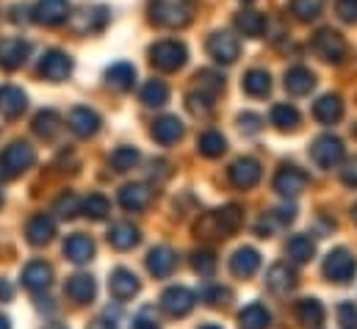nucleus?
I'll return each instance as SVG.
<instances>
[{"instance_id": "bf43d9fd", "label": "nucleus", "mask_w": 357, "mask_h": 329, "mask_svg": "<svg viewBox=\"0 0 357 329\" xmlns=\"http://www.w3.org/2000/svg\"><path fill=\"white\" fill-rule=\"evenodd\" d=\"M0 329H11V324H8V319H6V316H0Z\"/></svg>"}, {"instance_id": "de8ad7c7", "label": "nucleus", "mask_w": 357, "mask_h": 329, "mask_svg": "<svg viewBox=\"0 0 357 329\" xmlns=\"http://www.w3.org/2000/svg\"><path fill=\"white\" fill-rule=\"evenodd\" d=\"M197 81H199V91H205L211 97H216L225 89V78L219 72H211V70H199L197 72Z\"/></svg>"}, {"instance_id": "052dcab7", "label": "nucleus", "mask_w": 357, "mask_h": 329, "mask_svg": "<svg viewBox=\"0 0 357 329\" xmlns=\"http://www.w3.org/2000/svg\"><path fill=\"white\" fill-rule=\"evenodd\" d=\"M45 329H67V327H64V324H47Z\"/></svg>"}, {"instance_id": "5fc2aeb1", "label": "nucleus", "mask_w": 357, "mask_h": 329, "mask_svg": "<svg viewBox=\"0 0 357 329\" xmlns=\"http://www.w3.org/2000/svg\"><path fill=\"white\" fill-rule=\"evenodd\" d=\"M341 180L349 185V188H357V158L347 161L344 169H341Z\"/></svg>"}, {"instance_id": "c03bdc74", "label": "nucleus", "mask_w": 357, "mask_h": 329, "mask_svg": "<svg viewBox=\"0 0 357 329\" xmlns=\"http://www.w3.org/2000/svg\"><path fill=\"white\" fill-rule=\"evenodd\" d=\"M136 164H139V150L136 147H116L111 153V166L116 171H128V169H133Z\"/></svg>"}, {"instance_id": "bb28decb", "label": "nucleus", "mask_w": 357, "mask_h": 329, "mask_svg": "<svg viewBox=\"0 0 357 329\" xmlns=\"http://www.w3.org/2000/svg\"><path fill=\"white\" fill-rule=\"evenodd\" d=\"M105 83L116 91H130L133 83H136V67L128 64V61H116L105 70Z\"/></svg>"}, {"instance_id": "dca6fc26", "label": "nucleus", "mask_w": 357, "mask_h": 329, "mask_svg": "<svg viewBox=\"0 0 357 329\" xmlns=\"http://www.w3.org/2000/svg\"><path fill=\"white\" fill-rule=\"evenodd\" d=\"M227 174H230V183L236 188H252L261 180V164L255 158H238L230 164Z\"/></svg>"}, {"instance_id": "c85d7f7f", "label": "nucleus", "mask_w": 357, "mask_h": 329, "mask_svg": "<svg viewBox=\"0 0 357 329\" xmlns=\"http://www.w3.org/2000/svg\"><path fill=\"white\" fill-rule=\"evenodd\" d=\"M64 293H67L73 302L86 305V302H91V299H94L97 285H94V280H91L89 274H75V277H70V280H67Z\"/></svg>"}, {"instance_id": "6e6552de", "label": "nucleus", "mask_w": 357, "mask_h": 329, "mask_svg": "<svg viewBox=\"0 0 357 329\" xmlns=\"http://www.w3.org/2000/svg\"><path fill=\"white\" fill-rule=\"evenodd\" d=\"M31 56V42L22 39V36H6L0 39V67L6 72H14L20 70Z\"/></svg>"}, {"instance_id": "4c0bfd02", "label": "nucleus", "mask_w": 357, "mask_h": 329, "mask_svg": "<svg viewBox=\"0 0 357 329\" xmlns=\"http://www.w3.org/2000/svg\"><path fill=\"white\" fill-rule=\"evenodd\" d=\"M169 100V86L164 81H147L142 86V102L150 108H161Z\"/></svg>"}, {"instance_id": "ea45409f", "label": "nucleus", "mask_w": 357, "mask_h": 329, "mask_svg": "<svg viewBox=\"0 0 357 329\" xmlns=\"http://www.w3.org/2000/svg\"><path fill=\"white\" fill-rule=\"evenodd\" d=\"M316 254V244L310 236H294L288 241V257L296 260V263H307L310 257Z\"/></svg>"}, {"instance_id": "72a5a7b5", "label": "nucleus", "mask_w": 357, "mask_h": 329, "mask_svg": "<svg viewBox=\"0 0 357 329\" xmlns=\"http://www.w3.org/2000/svg\"><path fill=\"white\" fill-rule=\"evenodd\" d=\"M268 321H271V316L261 302H252L238 313V327L241 329H266Z\"/></svg>"}, {"instance_id": "a19ab883", "label": "nucleus", "mask_w": 357, "mask_h": 329, "mask_svg": "<svg viewBox=\"0 0 357 329\" xmlns=\"http://www.w3.org/2000/svg\"><path fill=\"white\" fill-rule=\"evenodd\" d=\"M321 11H324V0H291V14L299 22H310L321 17Z\"/></svg>"}, {"instance_id": "0e129e2a", "label": "nucleus", "mask_w": 357, "mask_h": 329, "mask_svg": "<svg viewBox=\"0 0 357 329\" xmlns=\"http://www.w3.org/2000/svg\"><path fill=\"white\" fill-rule=\"evenodd\" d=\"M244 3H252V0H244Z\"/></svg>"}, {"instance_id": "1a4fd4ad", "label": "nucleus", "mask_w": 357, "mask_h": 329, "mask_svg": "<svg viewBox=\"0 0 357 329\" xmlns=\"http://www.w3.org/2000/svg\"><path fill=\"white\" fill-rule=\"evenodd\" d=\"M39 75L50 83H61L73 75V59L64 50H47L39 61Z\"/></svg>"}, {"instance_id": "49530a36", "label": "nucleus", "mask_w": 357, "mask_h": 329, "mask_svg": "<svg viewBox=\"0 0 357 329\" xmlns=\"http://www.w3.org/2000/svg\"><path fill=\"white\" fill-rule=\"evenodd\" d=\"M185 105H188V111H191L194 116H205V114H211V108H213V97L205 94V91H191V94L185 97Z\"/></svg>"}, {"instance_id": "f704fd0d", "label": "nucleus", "mask_w": 357, "mask_h": 329, "mask_svg": "<svg viewBox=\"0 0 357 329\" xmlns=\"http://www.w3.org/2000/svg\"><path fill=\"white\" fill-rule=\"evenodd\" d=\"M59 130H61V116H59L53 108H42V111L33 116V133H36V136L53 139Z\"/></svg>"}, {"instance_id": "7ed1b4c3", "label": "nucleus", "mask_w": 357, "mask_h": 329, "mask_svg": "<svg viewBox=\"0 0 357 329\" xmlns=\"http://www.w3.org/2000/svg\"><path fill=\"white\" fill-rule=\"evenodd\" d=\"M185 59H188V50L178 39H164V42H155L150 47V61L161 72H178L180 67L185 64Z\"/></svg>"}, {"instance_id": "58836bf2", "label": "nucleus", "mask_w": 357, "mask_h": 329, "mask_svg": "<svg viewBox=\"0 0 357 329\" xmlns=\"http://www.w3.org/2000/svg\"><path fill=\"white\" fill-rule=\"evenodd\" d=\"M197 147H199V153H202L205 158H219V155L227 150V141H225L222 133H216V130H205V133L199 136Z\"/></svg>"}, {"instance_id": "09e8293b", "label": "nucleus", "mask_w": 357, "mask_h": 329, "mask_svg": "<svg viewBox=\"0 0 357 329\" xmlns=\"http://www.w3.org/2000/svg\"><path fill=\"white\" fill-rule=\"evenodd\" d=\"M133 329H161V321H158V313L153 305H144L136 319H133Z\"/></svg>"}, {"instance_id": "e433bc0d", "label": "nucleus", "mask_w": 357, "mask_h": 329, "mask_svg": "<svg viewBox=\"0 0 357 329\" xmlns=\"http://www.w3.org/2000/svg\"><path fill=\"white\" fill-rule=\"evenodd\" d=\"M271 125L280 130H296L299 128V111L288 102H277L271 108Z\"/></svg>"}, {"instance_id": "603ef678", "label": "nucleus", "mask_w": 357, "mask_h": 329, "mask_svg": "<svg viewBox=\"0 0 357 329\" xmlns=\"http://www.w3.org/2000/svg\"><path fill=\"white\" fill-rule=\"evenodd\" d=\"M335 11L344 22H355L357 20V0H338L335 3Z\"/></svg>"}, {"instance_id": "2f4dec72", "label": "nucleus", "mask_w": 357, "mask_h": 329, "mask_svg": "<svg viewBox=\"0 0 357 329\" xmlns=\"http://www.w3.org/2000/svg\"><path fill=\"white\" fill-rule=\"evenodd\" d=\"M236 28H238L244 36L258 39V36L266 31V14L252 11V8H244V11H238V14H236Z\"/></svg>"}, {"instance_id": "7c9ffc66", "label": "nucleus", "mask_w": 357, "mask_h": 329, "mask_svg": "<svg viewBox=\"0 0 357 329\" xmlns=\"http://www.w3.org/2000/svg\"><path fill=\"white\" fill-rule=\"evenodd\" d=\"M64 254L73 260V263H89L94 257V241L84 233H75L64 241Z\"/></svg>"}, {"instance_id": "a878e982", "label": "nucleus", "mask_w": 357, "mask_h": 329, "mask_svg": "<svg viewBox=\"0 0 357 329\" xmlns=\"http://www.w3.org/2000/svg\"><path fill=\"white\" fill-rule=\"evenodd\" d=\"M261 268V254H258V249L252 247H241L233 257H230V271L236 274V277H252L255 271Z\"/></svg>"}, {"instance_id": "b1692460", "label": "nucleus", "mask_w": 357, "mask_h": 329, "mask_svg": "<svg viewBox=\"0 0 357 329\" xmlns=\"http://www.w3.org/2000/svg\"><path fill=\"white\" fill-rule=\"evenodd\" d=\"M25 236H28V241H31L33 247L50 244V241H53V236H56V222H53L50 216L39 213V216H33V219L28 222V227H25Z\"/></svg>"}, {"instance_id": "4d7b16f0", "label": "nucleus", "mask_w": 357, "mask_h": 329, "mask_svg": "<svg viewBox=\"0 0 357 329\" xmlns=\"http://www.w3.org/2000/svg\"><path fill=\"white\" fill-rule=\"evenodd\" d=\"M0 299H3V302H8V299H11V285H8L6 280H0Z\"/></svg>"}, {"instance_id": "2eb2a0df", "label": "nucleus", "mask_w": 357, "mask_h": 329, "mask_svg": "<svg viewBox=\"0 0 357 329\" xmlns=\"http://www.w3.org/2000/svg\"><path fill=\"white\" fill-rule=\"evenodd\" d=\"M108 291H111V296H114L116 302H128V299H133V296L142 291V282H139V277H136L133 271L116 268V271L111 274V280H108Z\"/></svg>"}, {"instance_id": "6ab92c4d", "label": "nucleus", "mask_w": 357, "mask_h": 329, "mask_svg": "<svg viewBox=\"0 0 357 329\" xmlns=\"http://www.w3.org/2000/svg\"><path fill=\"white\" fill-rule=\"evenodd\" d=\"M150 199H153V191L144 185V183H128V185H122V191H119V205L125 208V211H144L147 205H150Z\"/></svg>"}, {"instance_id": "3c124183", "label": "nucleus", "mask_w": 357, "mask_h": 329, "mask_svg": "<svg viewBox=\"0 0 357 329\" xmlns=\"http://www.w3.org/2000/svg\"><path fill=\"white\" fill-rule=\"evenodd\" d=\"M338 321H341V327L344 329H357V307L355 305H349V302L338 305Z\"/></svg>"}, {"instance_id": "864d4df0", "label": "nucleus", "mask_w": 357, "mask_h": 329, "mask_svg": "<svg viewBox=\"0 0 357 329\" xmlns=\"http://www.w3.org/2000/svg\"><path fill=\"white\" fill-rule=\"evenodd\" d=\"M261 125H264V119H261L258 114H241V116H238V128H241L244 133H258Z\"/></svg>"}, {"instance_id": "9d476101", "label": "nucleus", "mask_w": 357, "mask_h": 329, "mask_svg": "<svg viewBox=\"0 0 357 329\" xmlns=\"http://www.w3.org/2000/svg\"><path fill=\"white\" fill-rule=\"evenodd\" d=\"M70 0H36V6L31 8V20L36 25H61L64 20H70Z\"/></svg>"}, {"instance_id": "ddd939ff", "label": "nucleus", "mask_w": 357, "mask_h": 329, "mask_svg": "<svg viewBox=\"0 0 357 329\" xmlns=\"http://www.w3.org/2000/svg\"><path fill=\"white\" fill-rule=\"evenodd\" d=\"M307 183H310V177L296 166H282L274 174V191H280L282 197H299L307 188Z\"/></svg>"}, {"instance_id": "423d86ee", "label": "nucleus", "mask_w": 357, "mask_h": 329, "mask_svg": "<svg viewBox=\"0 0 357 329\" xmlns=\"http://www.w3.org/2000/svg\"><path fill=\"white\" fill-rule=\"evenodd\" d=\"M344 155H347L344 141L338 136H333V133L319 136L313 141V147H310V158L321 166V169H335V166L344 161Z\"/></svg>"}, {"instance_id": "a211bd4d", "label": "nucleus", "mask_w": 357, "mask_h": 329, "mask_svg": "<svg viewBox=\"0 0 357 329\" xmlns=\"http://www.w3.org/2000/svg\"><path fill=\"white\" fill-rule=\"evenodd\" d=\"M266 285L277 296H285L296 288V271L288 263H274L266 274Z\"/></svg>"}, {"instance_id": "aec40b11", "label": "nucleus", "mask_w": 357, "mask_h": 329, "mask_svg": "<svg viewBox=\"0 0 357 329\" xmlns=\"http://www.w3.org/2000/svg\"><path fill=\"white\" fill-rule=\"evenodd\" d=\"M175 266H178V254L169 247H155L147 254V268H150V274L158 277V280H167V277L175 271Z\"/></svg>"}, {"instance_id": "4be33fe9", "label": "nucleus", "mask_w": 357, "mask_h": 329, "mask_svg": "<svg viewBox=\"0 0 357 329\" xmlns=\"http://www.w3.org/2000/svg\"><path fill=\"white\" fill-rule=\"evenodd\" d=\"M150 133H153V139L158 141V144H175L183 139V122H180L178 116H158L155 122H153V128H150Z\"/></svg>"}, {"instance_id": "680f3d73", "label": "nucleus", "mask_w": 357, "mask_h": 329, "mask_svg": "<svg viewBox=\"0 0 357 329\" xmlns=\"http://www.w3.org/2000/svg\"><path fill=\"white\" fill-rule=\"evenodd\" d=\"M199 329H222V327H216V324H205V327H199Z\"/></svg>"}, {"instance_id": "393cba45", "label": "nucleus", "mask_w": 357, "mask_h": 329, "mask_svg": "<svg viewBox=\"0 0 357 329\" xmlns=\"http://www.w3.org/2000/svg\"><path fill=\"white\" fill-rule=\"evenodd\" d=\"M22 282L25 288L31 291H45L50 282H53V268L45 263V260H33L22 268Z\"/></svg>"}, {"instance_id": "6e6d98bb", "label": "nucleus", "mask_w": 357, "mask_h": 329, "mask_svg": "<svg viewBox=\"0 0 357 329\" xmlns=\"http://www.w3.org/2000/svg\"><path fill=\"white\" fill-rule=\"evenodd\" d=\"M25 14H28L25 6H14V8H11V22H25V20H28Z\"/></svg>"}, {"instance_id": "13d9d810", "label": "nucleus", "mask_w": 357, "mask_h": 329, "mask_svg": "<svg viewBox=\"0 0 357 329\" xmlns=\"http://www.w3.org/2000/svg\"><path fill=\"white\" fill-rule=\"evenodd\" d=\"M89 329H114V324H108V321H102V319H97V321H91Z\"/></svg>"}, {"instance_id": "f3484780", "label": "nucleus", "mask_w": 357, "mask_h": 329, "mask_svg": "<svg viewBox=\"0 0 357 329\" xmlns=\"http://www.w3.org/2000/svg\"><path fill=\"white\" fill-rule=\"evenodd\" d=\"M25 108H28V94H25L20 86H11V83L0 86V114H3L6 119L22 116Z\"/></svg>"}, {"instance_id": "4468645a", "label": "nucleus", "mask_w": 357, "mask_h": 329, "mask_svg": "<svg viewBox=\"0 0 357 329\" xmlns=\"http://www.w3.org/2000/svg\"><path fill=\"white\" fill-rule=\"evenodd\" d=\"M67 125H70V130L75 133V136H81V139H89L94 136L97 130H100V114L97 111H91L89 105H75L73 111H70V116H67Z\"/></svg>"}, {"instance_id": "cd10ccee", "label": "nucleus", "mask_w": 357, "mask_h": 329, "mask_svg": "<svg viewBox=\"0 0 357 329\" xmlns=\"http://www.w3.org/2000/svg\"><path fill=\"white\" fill-rule=\"evenodd\" d=\"M313 86H316V75H313L307 67H291V70L285 72V89H288V94H294V97L310 94Z\"/></svg>"}, {"instance_id": "473e14b6", "label": "nucleus", "mask_w": 357, "mask_h": 329, "mask_svg": "<svg viewBox=\"0 0 357 329\" xmlns=\"http://www.w3.org/2000/svg\"><path fill=\"white\" fill-rule=\"evenodd\" d=\"M296 319L307 329H319L324 324V307L319 299H299L296 302Z\"/></svg>"}, {"instance_id": "c9c22d12", "label": "nucleus", "mask_w": 357, "mask_h": 329, "mask_svg": "<svg viewBox=\"0 0 357 329\" xmlns=\"http://www.w3.org/2000/svg\"><path fill=\"white\" fill-rule=\"evenodd\" d=\"M241 86H244V91L250 97H266L268 91H271V75H268L266 70H250L244 75Z\"/></svg>"}, {"instance_id": "f03ea898", "label": "nucleus", "mask_w": 357, "mask_h": 329, "mask_svg": "<svg viewBox=\"0 0 357 329\" xmlns=\"http://www.w3.org/2000/svg\"><path fill=\"white\" fill-rule=\"evenodd\" d=\"M194 17L191 0H150V20L161 28H185Z\"/></svg>"}, {"instance_id": "8fccbe9b", "label": "nucleus", "mask_w": 357, "mask_h": 329, "mask_svg": "<svg viewBox=\"0 0 357 329\" xmlns=\"http://www.w3.org/2000/svg\"><path fill=\"white\" fill-rule=\"evenodd\" d=\"M202 299H205L211 307H222V305H227V302L233 299V293H230L227 288H222V285H213V288L202 291Z\"/></svg>"}, {"instance_id": "9b49d317", "label": "nucleus", "mask_w": 357, "mask_h": 329, "mask_svg": "<svg viewBox=\"0 0 357 329\" xmlns=\"http://www.w3.org/2000/svg\"><path fill=\"white\" fill-rule=\"evenodd\" d=\"M241 53V45L233 33L227 31H216L208 36V56L216 61V64H233Z\"/></svg>"}, {"instance_id": "20e7f679", "label": "nucleus", "mask_w": 357, "mask_h": 329, "mask_svg": "<svg viewBox=\"0 0 357 329\" xmlns=\"http://www.w3.org/2000/svg\"><path fill=\"white\" fill-rule=\"evenodd\" d=\"M36 161V153L28 141H11L3 153H0V174L3 177H17L25 169H31Z\"/></svg>"}, {"instance_id": "5701e85b", "label": "nucleus", "mask_w": 357, "mask_h": 329, "mask_svg": "<svg viewBox=\"0 0 357 329\" xmlns=\"http://www.w3.org/2000/svg\"><path fill=\"white\" fill-rule=\"evenodd\" d=\"M108 20H111L108 8L105 6H94V8L81 11V20H73V28L78 33H100L108 25Z\"/></svg>"}, {"instance_id": "79ce46f5", "label": "nucleus", "mask_w": 357, "mask_h": 329, "mask_svg": "<svg viewBox=\"0 0 357 329\" xmlns=\"http://www.w3.org/2000/svg\"><path fill=\"white\" fill-rule=\"evenodd\" d=\"M81 213H86L94 222H102V219L111 213V202H108L102 194H89V197L81 202Z\"/></svg>"}, {"instance_id": "c756f323", "label": "nucleus", "mask_w": 357, "mask_h": 329, "mask_svg": "<svg viewBox=\"0 0 357 329\" xmlns=\"http://www.w3.org/2000/svg\"><path fill=\"white\" fill-rule=\"evenodd\" d=\"M139 241H142V233H139V227H133L130 222H119V224H114V227L108 230V244L114 249H119V252L133 249Z\"/></svg>"}, {"instance_id": "e2e57ef3", "label": "nucleus", "mask_w": 357, "mask_h": 329, "mask_svg": "<svg viewBox=\"0 0 357 329\" xmlns=\"http://www.w3.org/2000/svg\"><path fill=\"white\" fill-rule=\"evenodd\" d=\"M352 219H355V224H357V205L352 208Z\"/></svg>"}, {"instance_id": "f8f14e48", "label": "nucleus", "mask_w": 357, "mask_h": 329, "mask_svg": "<svg viewBox=\"0 0 357 329\" xmlns=\"http://www.w3.org/2000/svg\"><path fill=\"white\" fill-rule=\"evenodd\" d=\"M194 305H197L194 291H188V288H183V285L167 288V291H164V296H161V307H164V313H169L172 319H183V316H188V313L194 310Z\"/></svg>"}, {"instance_id": "69168bd1", "label": "nucleus", "mask_w": 357, "mask_h": 329, "mask_svg": "<svg viewBox=\"0 0 357 329\" xmlns=\"http://www.w3.org/2000/svg\"><path fill=\"white\" fill-rule=\"evenodd\" d=\"M0 202H3V197H0Z\"/></svg>"}, {"instance_id": "39448f33", "label": "nucleus", "mask_w": 357, "mask_h": 329, "mask_svg": "<svg viewBox=\"0 0 357 329\" xmlns=\"http://www.w3.org/2000/svg\"><path fill=\"white\" fill-rule=\"evenodd\" d=\"M313 53L319 56V59H324V61H330V64H341L344 59H347V39L338 33V31H333V28H321V31H316V36H313Z\"/></svg>"}, {"instance_id": "0eeeda50", "label": "nucleus", "mask_w": 357, "mask_h": 329, "mask_svg": "<svg viewBox=\"0 0 357 329\" xmlns=\"http://www.w3.org/2000/svg\"><path fill=\"white\" fill-rule=\"evenodd\" d=\"M357 271V260L352 257L349 249H333L324 260V277L330 282H338V285H347Z\"/></svg>"}, {"instance_id": "f257e3e1", "label": "nucleus", "mask_w": 357, "mask_h": 329, "mask_svg": "<svg viewBox=\"0 0 357 329\" xmlns=\"http://www.w3.org/2000/svg\"><path fill=\"white\" fill-rule=\"evenodd\" d=\"M241 222H244L241 208H238V205H227V208H222V211L205 213V216L194 224V233H197L199 238H208V241H213V238H227V236H233V233L241 227Z\"/></svg>"}, {"instance_id": "37998d69", "label": "nucleus", "mask_w": 357, "mask_h": 329, "mask_svg": "<svg viewBox=\"0 0 357 329\" xmlns=\"http://www.w3.org/2000/svg\"><path fill=\"white\" fill-rule=\"evenodd\" d=\"M191 266H194V271L199 277H213V271H216V254L211 249H197L191 254Z\"/></svg>"}, {"instance_id": "412c9836", "label": "nucleus", "mask_w": 357, "mask_h": 329, "mask_svg": "<svg viewBox=\"0 0 357 329\" xmlns=\"http://www.w3.org/2000/svg\"><path fill=\"white\" fill-rule=\"evenodd\" d=\"M313 116H316L321 125H335V122H341V116H344V100H341L338 94H324V97H319L316 105H313Z\"/></svg>"}, {"instance_id": "a18cd8bd", "label": "nucleus", "mask_w": 357, "mask_h": 329, "mask_svg": "<svg viewBox=\"0 0 357 329\" xmlns=\"http://www.w3.org/2000/svg\"><path fill=\"white\" fill-rule=\"evenodd\" d=\"M61 219H75L78 213H81V199H78V194H73V191H67V194H61L59 199H56V208H53Z\"/></svg>"}]
</instances>
